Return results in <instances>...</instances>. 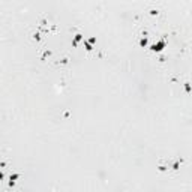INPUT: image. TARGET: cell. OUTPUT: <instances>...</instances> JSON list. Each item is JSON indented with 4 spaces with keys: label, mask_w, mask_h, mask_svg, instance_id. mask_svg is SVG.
Listing matches in <instances>:
<instances>
[{
    "label": "cell",
    "mask_w": 192,
    "mask_h": 192,
    "mask_svg": "<svg viewBox=\"0 0 192 192\" xmlns=\"http://www.w3.org/2000/svg\"><path fill=\"white\" fill-rule=\"evenodd\" d=\"M96 42V38H90L89 41H84V47H86V50H93V47H92V45H93Z\"/></svg>",
    "instance_id": "2"
},
{
    "label": "cell",
    "mask_w": 192,
    "mask_h": 192,
    "mask_svg": "<svg viewBox=\"0 0 192 192\" xmlns=\"http://www.w3.org/2000/svg\"><path fill=\"white\" fill-rule=\"evenodd\" d=\"M2 180H3V173L0 171V182H2Z\"/></svg>",
    "instance_id": "5"
},
{
    "label": "cell",
    "mask_w": 192,
    "mask_h": 192,
    "mask_svg": "<svg viewBox=\"0 0 192 192\" xmlns=\"http://www.w3.org/2000/svg\"><path fill=\"white\" fill-rule=\"evenodd\" d=\"M165 47H167V42H165V39H161V41L152 44V45H150V50L153 51V53H161Z\"/></svg>",
    "instance_id": "1"
},
{
    "label": "cell",
    "mask_w": 192,
    "mask_h": 192,
    "mask_svg": "<svg viewBox=\"0 0 192 192\" xmlns=\"http://www.w3.org/2000/svg\"><path fill=\"white\" fill-rule=\"evenodd\" d=\"M146 44H147V38L143 36V38L140 39V45H141V47H146Z\"/></svg>",
    "instance_id": "4"
},
{
    "label": "cell",
    "mask_w": 192,
    "mask_h": 192,
    "mask_svg": "<svg viewBox=\"0 0 192 192\" xmlns=\"http://www.w3.org/2000/svg\"><path fill=\"white\" fill-rule=\"evenodd\" d=\"M83 39V35H80V33H77V35L74 36V41H72V45H74V47H77L78 45V42H80Z\"/></svg>",
    "instance_id": "3"
}]
</instances>
